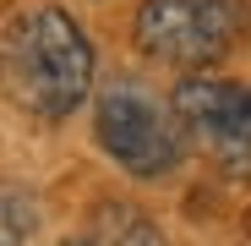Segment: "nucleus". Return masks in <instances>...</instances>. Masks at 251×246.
Returning <instances> with one entry per match:
<instances>
[{"mask_svg":"<svg viewBox=\"0 0 251 246\" xmlns=\"http://www.w3.org/2000/svg\"><path fill=\"white\" fill-rule=\"evenodd\" d=\"M11 93L38 120H66L93 88V44L60 6H38L11 22Z\"/></svg>","mask_w":251,"mask_h":246,"instance_id":"nucleus-1","label":"nucleus"},{"mask_svg":"<svg viewBox=\"0 0 251 246\" xmlns=\"http://www.w3.org/2000/svg\"><path fill=\"white\" fill-rule=\"evenodd\" d=\"M93 132H99V148L137 181H164L186 159V126H180L175 104H158L131 77H115L99 88Z\"/></svg>","mask_w":251,"mask_h":246,"instance_id":"nucleus-2","label":"nucleus"},{"mask_svg":"<svg viewBox=\"0 0 251 246\" xmlns=\"http://www.w3.org/2000/svg\"><path fill=\"white\" fill-rule=\"evenodd\" d=\"M131 38L148 60L202 71L235 50L240 38V6L235 0H142Z\"/></svg>","mask_w":251,"mask_h":246,"instance_id":"nucleus-3","label":"nucleus"},{"mask_svg":"<svg viewBox=\"0 0 251 246\" xmlns=\"http://www.w3.org/2000/svg\"><path fill=\"white\" fill-rule=\"evenodd\" d=\"M170 104H175V115H180V126L191 132V142L213 153L219 170L251 175V88L191 77V82L175 88Z\"/></svg>","mask_w":251,"mask_h":246,"instance_id":"nucleus-4","label":"nucleus"},{"mask_svg":"<svg viewBox=\"0 0 251 246\" xmlns=\"http://www.w3.org/2000/svg\"><path fill=\"white\" fill-rule=\"evenodd\" d=\"M60 246H170V241H164V230L142 208H131V202H104L88 219V230L66 235Z\"/></svg>","mask_w":251,"mask_h":246,"instance_id":"nucleus-5","label":"nucleus"},{"mask_svg":"<svg viewBox=\"0 0 251 246\" xmlns=\"http://www.w3.org/2000/svg\"><path fill=\"white\" fill-rule=\"evenodd\" d=\"M27 235H33V197L6 186V241L0 246H27Z\"/></svg>","mask_w":251,"mask_h":246,"instance_id":"nucleus-6","label":"nucleus"},{"mask_svg":"<svg viewBox=\"0 0 251 246\" xmlns=\"http://www.w3.org/2000/svg\"><path fill=\"white\" fill-rule=\"evenodd\" d=\"M246 235H251V219H246Z\"/></svg>","mask_w":251,"mask_h":246,"instance_id":"nucleus-7","label":"nucleus"}]
</instances>
